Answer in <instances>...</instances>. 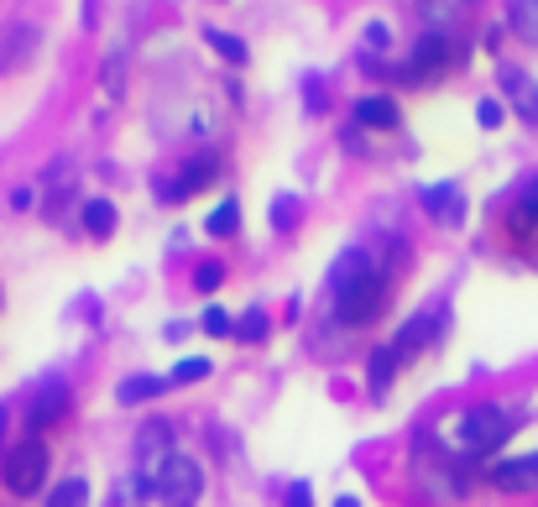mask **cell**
Listing matches in <instances>:
<instances>
[{
  "instance_id": "6da1fadb",
  "label": "cell",
  "mask_w": 538,
  "mask_h": 507,
  "mask_svg": "<svg viewBox=\"0 0 538 507\" xmlns=\"http://www.w3.org/2000/svg\"><path fill=\"white\" fill-rule=\"evenodd\" d=\"M382 304H387L382 267L371 262L366 246H345L330 262V309H335V319L350 325V330H361V325H371V319L382 314Z\"/></svg>"
},
{
  "instance_id": "7a4b0ae2",
  "label": "cell",
  "mask_w": 538,
  "mask_h": 507,
  "mask_svg": "<svg viewBox=\"0 0 538 507\" xmlns=\"http://www.w3.org/2000/svg\"><path fill=\"white\" fill-rule=\"evenodd\" d=\"M507 434H512L507 408H497V403H471L465 413H455V419H450V450L460 460H486V455H497L507 445Z\"/></svg>"
},
{
  "instance_id": "3957f363",
  "label": "cell",
  "mask_w": 538,
  "mask_h": 507,
  "mask_svg": "<svg viewBox=\"0 0 538 507\" xmlns=\"http://www.w3.org/2000/svg\"><path fill=\"white\" fill-rule=\"evenodd\" d=\"M152 497H157L162 507H199V497H204V466H199L194 455L173 450V455L152 471Z\"/></svg>"
},
{
  "instance_id": "277c9868",
  "label": "cell",
  "mask_w": 538,
  "mask_h": 507,
  "mask_svg": "<svg viewBox=\"0 0 538 507\" xmlns=\"http://www.w3.org/2000/svg\"><path fill=\"white\" fill-rule=\"evenodd\" d=\"M48 471H53V450L37 440H16L11 450H6V466H0V476H6V487L16 492V497H37L42 487H48Z\"/></svg>"
},
{
  "instance_id": "5b68a950",
  "label": "cell",
  "mask_w": 538,
  "mask_h": 507,
  "mask_svg": "<svg viewBox=\"0 0 538 507\" xmlns=\"http://www.w3.org/2000/svg\"><path fill=\"white\" fill-rule=\"evenodd\" d=\"M450 63H455V37L444 27H429L408 53V79H439Z\"/></svg>"
},
{
  "instance_id": "8992f818",
  "label": "cell",
  "mask_w": 538,
  "mask_h": 507,
  "mask_svg": "<svg viewBox=\"0 0 538 507\" xmlns=\"http://www.w3.org/2000/svg\"><path fill=\"white\" fill-rule=\"evenodd\" d=\"M68 408H74V393H68V382H63V377H48V382H42L37 393H32V403H27V429L42 434V429L63 424Z\"/></svg>"
},
{
  "instance_id": "52a82bcc",
  "label": "cell",
  "mask_w": 538,
  "mask_h": 507,
  "mask_svg": "<svg viewBox=\"0 0 538 507\" xmlns=\"http://www.w3.org/2000/svg\"><path fill=\"white\" fill-rule=\"evenodd\" d=\"M439 330H444V304H434V309H418V314H413L408 325L397 330L387 345H392V351L403 356V361H413L418 351H424V345H434V340H439Z\"/></svg>"
},
{
  "instance_id": "ba28073f",
  "label": "cell",
  "mask_w": 538,
  "mask_h": 507,
  "mask_svg": "<svg viewBox=\"0 0 538 507\" xmlns=\"http://www.w3.org/2000/svg\"><path fill=\"white\" fill-rule=\"evenodd\" d=\"M215 173H220V163H215V152H199L194 163H183L168 183H162V199L168 204H183V199H194L199 189H209L215 183Z\"/></svg>"
},
{
  "instance_id": "9c48e42d",
  "label": "cell",
  "mask_w": 538,
  "mask_h": 507,
  "mask_svg": "<svg viewBox=\"0 0 538 507\" xmlns=\"http://www.w3.org/2000/svg\"><path fill=\"white\" fill-rule=\"evenodd\" d=\"M486 481L497 492H538V455H512V460H497V466L486 471Z\"/></svg>"
},
{
  "instance_id": "30bf717a",
  "label": "cell",
  "mask_w": 538,
  "mask_h": 507,
  "mask_svg": "<svg viewBox=\"0 0 538 507\" xmlns=\"http://www.w3.org/2000/svg\"><path fill=\"white\" fill-rule=\"evenodd\" d=\"M418 204H424L429 215H439L444 225L465 220V194L455 189V183H429V189H418Z\"/></svg>"
},
{
  "instance_id": "8fae6325",
  "label": "cell",
  "mask_w": 538,
  "mask_h": 507,
  "mask_svg": "<svg viewBox=\"0 0 538 507\" xmlns=\"http://www.w3.org/2000/svg\"><path fill=\"white\" fill-rule=\"evenodd\" d=\"M403 121V110H397L392 95H361L356 100V126H371V131H392Z\"/></svg>"
},
{
  "instance_id": "7c38bea8",
  "label": "cell",
  "mask_w": 538,
  "mask_h": 507,
  "mask_svg": "<svg viewBox=\"0 0 538 507\" xmlns=\"http://www.w3.org/2000/svg\"><path fill=\"white\" fill-rule=\"evenodd\" d=\"M397 366H403V356H397L392 345H377V351H371V361H366V393H371V398H382L387 387H392Z\"/></svg>"
},
{
  "instance_id": "4fadbf2b",
  "label": "cell",
  "mask_w": 538,
  "mask_h": 507,
  "mask_svg": "<svg viewBox=\"0 0 538 507\" xmlns=\"http://www.w3.org/2000/svg\"><path fill=\"white\" fill-rule=\"evenodd\" d=\"M512 225H518V236L538 230V173L518 183V199H512Z\"/></svg>"
},
{
  "instance_id": "5bb4252c",
  "label": "cell",
  "mask_w": 538,
  "mask_h": 507,
  "mask_svg": "<svg viewBox=\"0 0 538 507\" xmlns=\"http://www.w3.org/2000/svg\"><path fill=\"white\" fill-rule=\"evenodd\" d=\"M168 387H173L168 377H126L121 387H115V398H121V403L131 408V403H152V398H162Z\"/></svg>"
},
{
  "instance_id": "9a60e30c",
  "label": "cell",
  "mask_w": 538,
  "mask_h": 507,
  "mask_svg": "<svg viewBox=\"0 0 538 507\" xmlns=\"http://www.w3.org/2000/svg\"><path fill=\"white\" fill-rule=\"evenodd\" d=\"M502 89H512V100H518V115L533 126V121H538V89L518 74V68H502Z\"/></svg>"
},
{
  "instance_id": "2e32d148",
  "label": "cell",
  "mask_w": 538,
  "mask_h": 507,
  "mask_svg": "<svg viewBox=\"0 0 538 507\" xmlns=\"http://www.w3.org/2000/svg\"><path fill=\"white\" fill-rule=\"evenodd\" d=\"M236 230H241V204L236 199H220L215 210H209V220H204V236L225 241V236H236Z\"/></svg>"
},
{
  "instance_id": "e0dca14e",
  "label": "cell",
  "mask_w": 538,
  "mask_h": 507,
  "mask_svg": "<svg viewBox=\"0 0 538 507\" xmlns=\"http://www.w3.org/2000/svg\"><path fill=\"white\" fill-rule=\"evenodd\" d=\"M79 220H84L89 236H100V241H105L121 215H115V204H110V199H84V215H79Z\"/></svg>"
},
{
  "instance_id": "ac0fdd59",
  "label": "cell",
  "mask_w": 538,
  "mask_h": 507,
  "mask_svg": "<svg viewBox=\"0 0 538 507\" xmlns=\"http://www.w3.org/2000/svg\"><path fill=\"white\" fill-rule=\"evenodd\" d=\"M507 27L523 42H538V0H507Z\"/></svg>"
},
{
  "instance_id": "d6986e66",
  "label": "cell",
  "mask_w": 538,
  "mask_h": 507,
  "mask_svg": "<svg viewBox=\"0 0 538 507\" xmlns=\"http://www.w3.org/2000/svg\"><path fill=\"white\" fill-rule=\"evenodd\" d=\"M42 507H89V481L84 476H63Z\"/></svg>"
},
{
  "instance_id": "ffe728a7",
  "label": "cell",
  "mask_w": 538,
  "mask_h": 507,
  "mask_svg": "<svg viewBox=\"0 0 538 507\" xmlns=\"http://www.w3.org/2000/svg\"><path fill=\"white\" fill-rule=\"evenodd\" d=\"M204 42H209V48H215V53H220L225 63H236V68H241V63L251 58V53H246V42H241V37H230V32H215V27H204Z\"/></svg>"
},
{
  "instance_id": "44dd1931",
  "label": "cell",
  "mask_w": 538,
  "mask_h": 507,
  "mask_svg": "<svg viewBox=\"0 0 538 507\" xmlns=\"http://www.w3.org/2000/svg\"><path fill=\"white\" fill-rule=\"evenodd\" d=\"M209 372H215V366H209L204 356H189V361H178V366H173V377H168V382H173V387H189V382H204Z\"/></svg>"
},
{
  "instance_id": "7402d4cb",
  "label": "cell",
  "mask_w": 538,
  "mask_h": 507,
  "mask_svg": "<svg viewBox=\"0 0 538 507\" xmlns=\"http://www.w3.org/2000/svg\"><path fill=\"white\" fill-rule=\"evenodd\" d=\"M236 340H246V345L267 340V314H262V309H246V314L236 319Z\"/></svg>"
},
{
  "instance_id": "603a6c76",
  "label": "cell",
  "mask_w": 538,
  "mask_h": 507,
  "mask_svg": "<svg viewBox=\"0 0 538 507\" xmlns=\"http://www.w3.org/2000/svg\"><path fill=\"white\" fill-rule=\"evenodd\" d=\"M199 330H204V335H236V319H230V309L209 304V309L199 314Z\"/></svg>"
},
{
  "instance_id": "cb8c5ba5",
  "label": "cell",
  "mask_w": 538,
  "mask_h": 507,
  "mask_svg": "<svg viewBox=\"0 0 538 507\" xmlns=\"http://www.w3.org/2000/svg\"><path fill=\"white\" fill-rule=\"evenodd\" d=\"M220 283H225V262H199L194 267V288L199 293H215Z\"/></svg>"
},
{
  "instance_id": "d4e9b609",
  "label": "cell",
  "mask_w": 538,
  "mask_h": 507,
  "mask_svg": "<svg viewBox=\"0 0 538 507\" xmlns=\"http://www.w3.org/2000/svg\"><path fill=\"white\" fill-rule=\"evenodd\" d=\"M298 215H303V204H298L293 194H283V199L272 204V225H277V230H288V225H293Z\"/></svg>"
},
{
  "instance_id": "484cf974",
  "label": "cell",
  "mask_w": 538,
  "mask_h": 507,
  "mask_svg": "<svg viewBox=\"0 0 538 507\" xmlns=\"http://www.w3.org/2000/svg\"><path fill=\"white\" fill-rule=\"evenodd\" d=\"M502 115H507V110H502V100H481V105H476V121H481L486 131H497V126H502Z\"/></svg>"
},
{
  "instance_id": "4316f807",
  "label": "cell",
  "mask_w": 538,
  "mask_h": 507,
  "mask_svg": "<svg viewBox=\"0 0 538 507\" xmlns=\"http://www.w3.org/2000/svg\"><path fill=\"white\" fill-rule=\"evenodd\" d=\"M283 507H314V487H309V481H293L288 497H283Z\"/></svg>"
},
{
  "instance_id": "83f0119b",
  "label": "cell",
  "mask_w": 538,
  "mask_h": 507,
  "mask_svg": "<svg viewBox=\"0 0 538 507\" xmlns=\"http://www.w3.org/2000/svg\"><path fill=\"white\" fill-rule=\"evenodd\" d=\"M105 89L121 95V58H105Z\"/></svg>"
},
{
  "instance_id": "f1b7e54d",
  "label": "cell",
  "mask_w": 538,
  "mask_h": 507,
  "mask_svg": "<svg viewBox=\"0 0 538 507\" xmlns=\"http://www.w3.org/2000/svg\"><path fill=\"white\" fill-rule=\"evenodd\" d=\"M366 42H371V48H387L392 32H387V27H366Z\"/></svg>"
},
{
  "instance_id": "f546056e",
  "label": "cell",
  "mask_w": 538,
  "mask_h": 507,
  "mask_svg": "<svg viewBox=\"0 0 538 507\" xmlns=\"http://www.w3.org/2000/svg\"><path fill=\"white\" fill-rule=\"evenodd\" d=\"M6 424H11V413H6V403H0V445H6Z\"/></svg>"
},
{
  "instance_id": "4dcf8cb0",
  "label": "cell",
  "mask_w": 538,
  "mask_h": 507,
  "mask_svg": "<svg viewBox=\"0 0 538 507\" xmlns=\"http://www.w3.org/2000/svg\"><path fill=\"white\" fill-rule=\"evenodd\" d=\"M335 507H361V497H335Z\"/></svg>"
}]
</instances>
